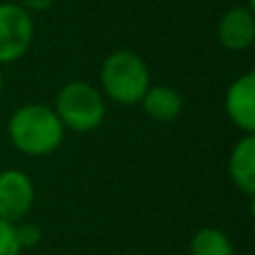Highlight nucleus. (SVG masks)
<instances>
[{
	"instance_id": "10",
	"label": "nucleus",
	"mask_w": 255,
	"mask_h": 255,
	"mask_svg": "<svg viewBox=\"0 0 255 255\" xmlns=\"http://www.w3.org/2000/svg\"><path fill=\"white\" fill-rule=\"evenodd\" d=\"M190 255H235V249L224 231L204 226L190 240Z\"/></svg>"
},
{
	"instance_id": "3",
	"label": "nucleus",
	"mask_w": 255,
	"mask_h": 255,
	"mask_svg": "<svg viewBox=\"0 0 255 255\" xmlns=\"http://www.w3.org/2000/svg\"><path fill=\"white\" fill-rule=\"evenodd\" d=\"M54 112L61 119L65 130L72 132H92L106 119V99L101 90L85 81L65 83L56 94Z\"/></svg>"
},
{
	"instance_id": "11",
	"label": "nucleus",
	"mask_w": 255,
	"mask_h": 255,
	"mask_svg": "<svg viewBox=\"0 0 255 255\" xmlns=\"http://www.w3.org/2000/svg\"><path fill=\"white\" fill-rule=\"evenodd\" d=\"M13 229H16V240L22 251H25V249H34L40 244L43 231H40V226L36 224V222L22 220V222H18V224H13Z\"/></svg>"
},
{
	"instance_id": "1",
	"label": "nucleus",
	"mask_w": 255,
	"mask_h": 255,
	"mask_svg": "<svg viewBox=\"0 0 255 255\" xmlns=\"http://www.w3.org/2000/svg\"><path fill=\"white\" fill-rule=\"evenodd\" d=\"M7 134L13 148L20 150L22 154L45 157L58 150L65 136V128L54 108L43 103H27L9 117Z\"/></svg>"
},
{
	"instance_id": "2",
	"label": "nucleus",
	"mask_w": 255,
	"mask_h": 255,
	"mask_svg": "<svg viewBox=\"0 0 255 255\" xmlns=\"http://www.w3.org/2000/svg\"><path fill=\"white\" fill-rule=\"evenodd\" d=\"M101 90L119 106L141 103L150 88V72L145 61L130 49H117L108 54L101 65Z\"/></svg>"
},
{
	"instance_id": "7",
	"label": "nucleus",
	"mask_w": 255,
	"mask_h": 255,
	"mask_svg": "<svg viewBox=\"0 0 255 255\" xmlns=\"http://www.w3.org/2000/svg\"><path fill=\"white\" fill-rule=\"evenodd\" d=\"M217 40L229 52H244L255 40V16L249 4H235L217 25Z\"/></svg>"
},
{
	"instance_id": "6",
	"label": "nucleus",
	"mask_w": 255,
	"mask_h": 255,
	"mask_svg": "<svg viewBox=\"0 0 255 255\" xmlns=\"http://www.w3.org/2000/svg\"><path fill=\"white\" fill-rule=\"evenodd\" d=\"M224 110L238 130H242L244 134H255V72L238 76L229 85Z\"/></svg>"
},
{
	"instance_id": "4",
	"label": "nucleus",
	"mask_w": 255,
	"mask_h": 255,
	"mask_svg": "<svg viewBox=\"0 0 255 255\" xmlns=\"http://www.w3.org/2000/svg\"><path fill=\"white\" fill-rule=\"evenodd\" d=\"M34 40L31 13L18 2H0V65L20 61Z\"/></svg>"
},
{
	"instance_id": "13",
	"label": "nucleus",
	"mask_w": 255,
	"mask_h": 255,
	"mask_svg": "<svg viewBox=\"0 0 255 255\" xmlns=\"http://www.w3.org/2000/svg\"><path fill=\"white\" fill-rule=\"evenodd\" d=\"M20 7H25L27 11H47L54 4V0H20Z\"/></svg>"
},
{
	"instance_id": "12",
	"label": "nucleus",
	"mask_w": 255,
	"mask_h": 255,
	"mask_svg": "<svg viewBox=\"0 0 255 255\" xmlns=\"http://www.w3.org/2000/svg\"><path fill=\"white\" fill-rule=\"evenodd\" d=\"M22 249L16 240V229L13 224L0 220V255H20Z\"/></svg>"
},
{
	"instance_id": "5",
	"label": "nucleus",
	"mask_w": 255,
	"mask_h": 255,
	"mask_svg": "<svg viewBox=\"0 0 255 255\" xmlns=\"http://www.w3.org/2000/svg\"><path fill=\"white\" fill-rule=\"evenodd\" d=\"M34 204V184L22 170L9 168L0 172V220L18 224Z\"/></svg>"
},
{
	"instance_id": "8",
	"label": "nucleus",
	"mask_w": 255,
	"mask_h": 255,
	"mask_svg": "<svg viewBox=\"0 0 255 255\" xmlns=\"http://www.w3.org/2000/svg\"><path fill=\"white\" fill-rule=\"evenodd\" d=\"M229 175L244 195L251 197L255 193V134H244L233 145L229 154Z\"/></svg>"
},
{
	"instance_id": "9",
	"label": "nucleus",
	"mask_w": 255,
	"mask_h": 255,
	"mask_svg": "<svg viewBox=\"0 0 255 255\" xmlns=\"http://www.w3.org/2000/svg\"><path fill=\"white\" fill-rule=\"evenodd\" d=\"M141 106H143V112L150 119L168 124V121H175L181 115L184 99L170 85H150L148 92L141 99Z\"/></svg>"
},
{
	"instance_id": "14",
	"label": "nucleus",
	"mask_w": 255,
	"mask_h": 255,
	"mask_svg": "<svg viewBox=\"0 0 255 255\" xmlns=\"http://www.w3.org/2000/svg\"><path fill=\"white\" fill-rule=\"evenodd\" d=\"M2 90H4V79H2V72H0V97H2Z\"/></svg>"
}]
</instances>
